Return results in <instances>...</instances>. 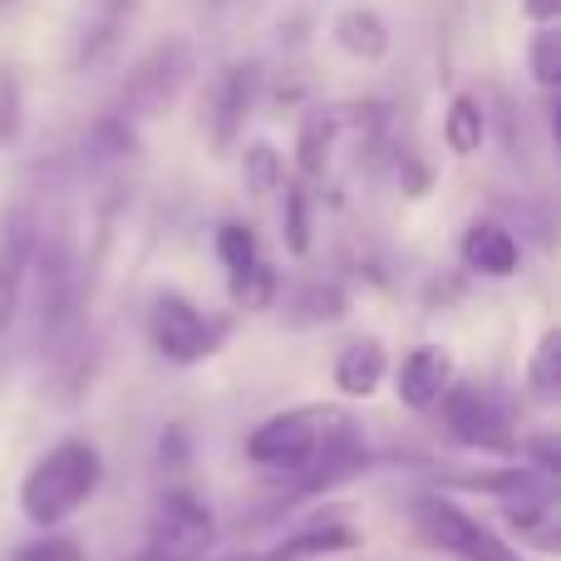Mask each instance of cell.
I'll use <instances>...</instances> for the list:
<instances>
[{
    "label": "cell",
    "mask_w": 561,
    "mask_h": 561,
    "mask_svg": "<svg viewBox=\"0 0 561 561\" xmlns=\"http://www.w3.org/2000/svg\"><path fill=\"white\" fill-rule=\"evenodd\" d=\"M389 369H394L389 365V350L375 335H359L335 355V389L345 399H369V394H379Z\"/></svg>",
    "instance_id": "4fadbf2b"
},
{
    "label": "cell",
    "mask_w": 561,
    "mask_h": 561,
    "mask_svg": "<svg viewBox=\"0 0 561 561\" xmlns=\"http://www.w3.org/2000/svg\"><path fill=\"white\" fill-rule=\"evenodd\" d=\"M503 517L517 527L523 542L537 547V552H557L561 547L557 488H537V493H523V497H503Z\"/></svg>",
    "instance_id": "5bb4252c"
},
{
    "label": "cell",
    "mask_w": 561,
    "mask_h": 561,
    "mask_svg": "<svg viewBox=\"0 0 561 561\" xmlns=\"http://www.w3.org/2000/svg\"><path fill=\"white\" fill-rule=\"evenodd\" d=\"M523 458H527V468L533 473H542V478H561V438L557 434H527L523 438Z\"/></svg>",
    "instance_id": "83f0119b"
},
{
    "label": "cell",
    "mask_w": 561,
    "mask_h": 561,
    "mask_svg": "<svg viewBox=\"0 0 561 561\" xmlns=\"http://www.w3.org/2000/svg\"><path fill=\"white\" fill-rule=\"evenodd\" d=\"M227 286H232V300L242 310H272L276 300H280V276L272 272V262H256V266H247L242 276H227Z\"/></svg>",
    "instance_id": "cb8c5ba5"
},
{
    "label": "cell",
    "mask_w": 561,
    "mask_h": 561,
    "mask_svg": "<svg viewBox=\"0 0 561 561\" xmlns=\"http://www.w3.org/2000/svg\"><path fill=\"white\" fill-rule=\"evenodd\" d=\"M488 138V108L478 104L473 94H454V104H448L444 114V144L454 158H473L478 148H483Z\"/></svg>",
    "instance_id": "d6986e66"
},
{
    "label": "cell",
    "mask_w": 561,
    "mask_h": 561,
    "mask_svg": "<svg viewBox=\"0 0 561 561\" xmlns=\"http://www.w3.org/2000/svg\"><path fill=\"white\" fill-rule=\"evenodd\" d=\"M527 65H533V79L552 94L561 84V30L557 25H537L533 49H527Z\"/></svg>",
    "instance_id": "484cf974"
},
{
    "label": "cell",
    "mask_w": 561,
    "mask_h": 561,
    "mask_svg": "<svg viewBox=\"0 0 561 561\" xmlns=\"http://www.w3.org/2000/svg\"><path fill=\"white\" fill-rule=\"evenodd\" d=\"M350 310V296L335 286V280H300V286L286 290V320L300 330L310 325H330Z\"/></svg>",
    "instance_id": "e0dca14e"
},
{
    "label": "cell",
    "mask_w": 561,
    "mask_h": 561,
    "mask_svg": "<svg viewBox=\"0 0 561 561\" xmlns=\"http://www.w3.org/2000/svg\"><path fill=\"white\" fill-rule=\"evenodd\" d=\"M280 237H286L290 256L310 252V193H306V183H290V178L280 187Z\"/></svg>",
    "instance_id": "603a6c76"
},
{
    "label": "cell",
    "mask_w": 561,
    "mask_h": 561,
    "mask_svg": "<svg viewBox=\"0 0 561 561\" xmlns=\"http://www.w3.org/2000/svg\"><path fill=\"white\" fill-rule=\"evenodd\" d=\"M35 247H39V227L30 207H10L0 217V330L15 316V300L25 290V276L35 266Z\"/></svg>",
    "instance_id": "30bf717a"
},
{
    "label": "cell",
    "mask_w": 561,
    "mask_h": 561,
    "mask_svg": "<svg viewBox=\"0 0 561 561\" xmlns=\"http://www.w3.org/2000/svg\"><path fill=\"white\" fill-rule=\"evenodd\" d=\"M5 10H15V0H0V15H5Z\"/></svg>",
    "instance_id": "d6a6232c"
},
{
    "label": "cell",
    "mask_w": 561,
    "mask_h": 561,
    "mask_svg": "<svg viewBox=\"0 0 561 561\" xmlns=\"http://www.w3.org/2000/svg\"><path fill=\"white\" fill-rule=\"evenodd\" d=\"M463 266L473 276H493V280H503V276H513L517 272V262H523V247H517V237L507 232L497 217H478L473 227L463 232Z\"/></svg>",
    "instance_id": "7c38bea8"
},
{
    "label": "cell",
    "mask_w": 561,
    "mask_h": 561,
    "mask_svg": "<svg viewBox=\"0 0 561 561\" xmlns=\"http://www.w3.org/2000/svg\"><path fill=\"white\" fill-rule=\"evenodd\" d=\"M134 153H138V134L124 114L108 108V114H99L94 124H89V134H84L89 163H124V158H134Z\"/></svg>",
    "instance_id": "ffe728a7"
},
{
    "label": "cell",
    "mask_w": 561,
    "mask_h": 561,
    "mask_svg": "<svg viewBox=\"0 0 561 561\" xmlns=\"http://www.w3.org/2000/svg\"><path fill=\"white\" fill-rule=\"evenodd\" d=\"M207 5H213V10H222V5H227V0H207Z\"/></svg>",
    "instance_id": "836d02e7"
},
{
    "label": "cell",
    "mask_w": 561,
    "mask_h": 561,
    "mask_svg": "<svg viewBox=\"0 0 561 561\" xmlns=\"http://www.w3.org/2000/svg\"><path fill=\"white\" fill-rule=\"evenodd\" d=\"M144 330H148V345H153L173 369L203 365V359H213L227 340L222 320H213L207 310H197L193 300L178 296V290H158L153 306H148Z\"/></svg>",
    "instance_id": "277c9868"
},
{
    "label": "cell",
    "mask_w": 561,
    "mask_h": 561,
    "mask_svg": "<svg viewBox=\"0 0 561 561\" xmlns=\"http://www.w3.org/2000/svg\"><path fill=\"white\" fill-rule=\"evenodd\" d=\"M335 144H340L335 108H310V114L300 118V134H296V168H300V178H325Z\"/></svg>",
    "instance_id": "ac0fdd59"
},
{
    "label": "cell",
    "mask_w": 561,
    "mask_h": 561,
    "mask_svg": "<svg viewBox=\"0 0 561 561\" xmlns=\"http://www.w3.org/2000/svg\"><path fill=\"white\" fill-rule=\"evenodd\" d=\"M15 561H84V547L65 533H45V537H35V542L20 547Z\"/></svg>",
    "instance_id": "4316f807"
},
{
    "label": "cell",
    "mask_w": 561,
    "mask_h": 561,
    "mask_svg": "<svg viewBox=\"0 0 561 561\" xmlns=\"http://www.w3.org/2000/svg\"><path fill=\"white\" fill-rule=\"evenodd\" d=\"M527 389H533L542 404H557L561 399V330H547L537 340L533 359H527Z\"/></svg>",
    "instance_id": "44dd1931"
},
{
    "label": "cell",
    "mask_w": 561,
    "mask_h": 561,
    "mask_svg": "<svg viewBox=\"0 0 561 561\" xmlns=\"http://www.w3.org/2000/svg\"><path fill=\"white\" fill-rule=\"evenodd\" d=\"M134 15H138V0H94L89 20L75 35V49H69V69L75 75H99V69L114 65L128 30H134Z\"/></svg>",
    "instance_id": "9c48e42d"
},
{
    "label": "cell",
    "mask_w": 561,
    "mask_h": 561,
    "mask_svg": "<svg viewBox=\"0 0 561 561\" xmlns=\"http://www.w3.org/2000/svg\"><path fill=\"white\" fill-rule=\"evenodd\" d=\"M335 45L345 49L350 59H359V65H379V59L389 55V25L379 10L369 5H350L345 15L335 20Z\"/></svg>",
    "instance_id": "2e32d148"
},
{
    "label": "cell",
    "mask_w": 561,
    "mask_h": 561,
    "mask_svg": "<svg viewBox=\"0 0 561 561\" xmlns=\"http://www.w3.org/2000/svg\"><path fill=\"white\" fill-rule=\"evenodd\" d=\"M256 99H262V65L256 59H237V65H227L217 75L213 94H207V134H213L217 153H227L242 138Z\"/></svg>",
    "instance_id": "ba28073f"
},
{
    "label": "cell",
    "mask_w": 561,
    "mask_h": 561,
    "mask_svg": "<svg viewBox=\"0 0 561 561\" xmlns=\"http://www.w3.org/2000/svg\"><path fill=\"white\" fill-rule=\"evenodd\" d=\"M217 256H222L227 276H242L247 266L262 262V247H256V232L247 222H222L217 227Z\"/></svg>",
    "instance_id": "d4e9b609"
},
{
    "label": "cell",
    "mask_w": 561,
    "mask_h": 561,
    "mask_svg": "<svg viewBox=\"0 0 561 561\" xmlns=\"http://www.w3.org/2000/svg\"><path fill=\"white\" fill-rule=\"evenodd\" d=\"M99 483H104L99 448L89 438H65V444H55L25 473V483H20V513H25V523L55 533V527H65L99 493Z\"/></svg>",
    "instance_id": "6da1fadb"
},
{
    "label": "cell",
    "mask_w": 561,
    "mask_h": 561,
    "mask_svg": "<svg viewBox=\"0 0 561 561\" xmlns=\"http://www.w3.org/2000/svg\"><path fill=\"white\" fill-rule=\"evenodd\" d=\"M345 419H350L345 409H330V404H300V409H286V414H272L266 424L252 428L247 458L256 468H272V473H286L300 483Z\"/></svg>",
    "instance_id": "7a4b0ae2"
},
{
    "label": "cell",
    "mask_w": 561,
    "mask_h": 561,
    "mask_svg": "<svg viewBox=\"0 0 561 561\" xmlns=\"http://www.w3.org/2000/svg\"><path fill=\"white\" fill-rule=\"evenodd\" d=\"M20 134V79L15 69H0V144Z\"/></svg>",
    "instance_id": "f1b7e54d"
},
{
    "label": "cell",
    "mask_w": 561,
    "mask_h": 561,
    "mask_svg": "<svg viewBox=\"0 0 561 561\" xmlns=\"http://www.w3.org/2000/svg\"><path fill=\"white\" fill-rule=\"evenodd\" d=\"M448 385H454V355L444 345H414L394 369V394L409 414H434Z\"/></svg>",
    "instance_id": "8fae6325"
},
{
    "label": "cell",
    "mask_w": 561,
    "mask_h": 561,
    "mask_svg": "<svg viewBox=\"0 0 561 561\" xmlns=\"http://www.w3.org/2000/svg\"><path fill=\"white\" fill-rule=\"evenodd\" d=\"M523 10L537 20V25H557V15H561V0H523Z\"/></svg>",
    "instance_id": "4dcf8cb0"
},
{
    "label": "cell",
    "mask_w": 561,
    "mask_h": 561,
    "mask_svg": "<svg viewBox=\"0 0 561 561\" xmlns=\"http://www.w3.org/2000/svg\"><path fill=\"white\" fill-rule=\"evenodd\" d=\"M217 542V517L193 488H168L148 523V547L138 561H207Z\"/></svg>",
    "instance_id": "8992f818"
},
{
    "label": "cell",
    "mask_w": 561,
    "mask_h": 561,
    "mask_svg": "<svg viewBox=\"0 0 561 561\" xmlns=\"http://www.w3.org/2000/svg\"><path fill=\"white\" fill-rule=\"evenodd\" d=\"M242 183L252 197H272L286 187V158L272 144H247L242 153Z\"/></svg>",
    "instance_id": "7402d4cb"
},
{
    "label": "cell",
    "mask_w": 561,
    "mask_h": 561,
    "mask_svg": "<svg viewBox=\"0 0 561 561\" xmlns=\"http://www.w3.org/2000/svg\"><path fill=\"white\" fill-rule=\"evenodd\" d=\"M399 183H404L409 197H424L428 193V168L419 163L414 153H404V158H399Z\"/></svg>",
    "instance_id": "f546056e"
},
{
    "label": "cell",
    "mask_w": 561,
    "mask_h": 561,
    "mask_svg": "<svg viewBox=\"0 0 561 561\" xmlns=\"http://www.w3.org/2000/svg\"><path fill=\"white\" fill-rule=\"evenodd\" d=\"M359 533L345 523V517H320V523H306L286 537L280 547H272L276 561H316V557H340V552H355Z\"/></svg>",
    "instance_id": "9a60e30c"
},
{
    "label": "cell",
    "mask_w": 561,
    "mask_h": 561,
    "mask_svg": "<svg viewBox=\"0 0 561 561\" xmlns=\"http://www.w3.org/2000/svg\"><path fill=\"white\" fill-rule=\"evenodd\" d=\"M227 561H276L272 552H242V557H227Z\"/></svg>",
    "instance_id": "1f68e13d"
},
{
    "label": "cell",
    "mask_w": 561,
    "mask_h": 561,
    "mask_svg": "<svg viewBox=\"0 0 561 561\" xmlns=\"http://www.w3.org/2000/svg\"><path fill=\"white\" fill-rule=\"evenodd\" d=\"M438 404H444V424L458 444L478 448V454H513L517 448L513 399L497 394L493 385H448Z\"/></svg>",
    "instance_id": "5b68a950"
},
{
    "label": "cell",
    "mask_w": 561,
    "mask_h": 561,
    "mask_svg": "<svg viewBox=\"0 0 561 561\" xmlns=\"http://www.w3.org/2000/svg\"><path fill=\"white\" fill-rule=\"evenodd\" d=\"M193 75H197L193 39H183V35L158 39V45L124 75L118 99H114V114H124L128 124H138V118H163L168 108L178 104V94L193 84Z\"/></svg>",
    "instance_id": "3957f363"
},
{
    "label": "cell",
    "mask_w": 561,
    "mask_h": 561,
    "mask_svg": "<svg viewBox=\"0 0 561 561\" xmlns=\"http://www.w3.org/2000/svg\"><path fill=\"white\" fill-rule=\"evenodd\" d=\"M414 523H419V533L438 547V552H448L454 561H523V552H517L507 537H497L493 527L478 523L473 513H463V507H458L454 497H444V493L419 497Z\"/></svg>",
    "instance_id": "52a82bcc"
}]
</instances>
